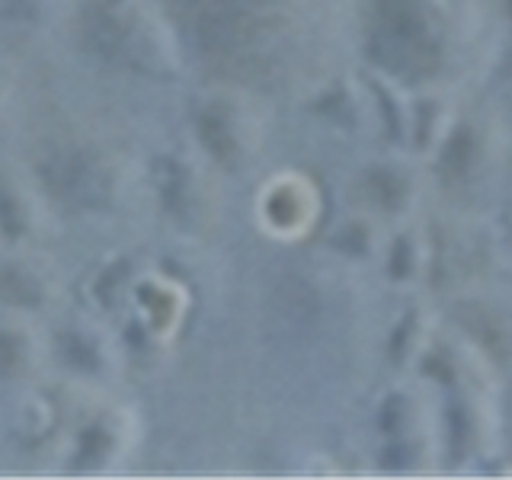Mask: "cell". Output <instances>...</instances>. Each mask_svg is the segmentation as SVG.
I'll return each instance as SVG.
<instances>
[{"mask_svg": "<svg viewBox=\"0 0 512 480\" xmlns=\"http://www.w3.org/2000/svg\"><path fill=\"white\" fill-rule=\"evenodd\" d=\"M368 48L381 68L410 80L432 74L439 64V42L420 0H375Z\"/></svg>", "mask_w": 512, "mask_h": 480, "instance_id": "cell-1", "label": "cell"}, {"mask_svg": "<svg viewBox=\"0 0 512 480\" xmlns=\"http://www.w3.org/2000/svg\"><path fill=\"white\" fill-rule=\"evenodd\" d=\"M208 55H240L260 32L263 0H167Z\"/></svg>", "mask_w": 512, "mask_h": 480, "instance_id": "cell-2", "label": "cell"}, {"mask_svg": "<svg viewBox=\"0 0 512 480\" xmlns=\"http://www.w3.org/2000/svg\"><path fill=\"white\" fill-rule=\"evenodd\" d=\"M368 192H381V205H394V199H397V192H400V186H397V180L391 173H381V170H375L372 176H368Z\"/></svg>", "mask_w": 512, "mask_h": 480, "instance_id": "cell-8", "label": "cell"}, {"mask_svg": "<svg viewBox=\"0 0 512 480\" xmlns=\"http://www.w3.org/2000/svg\"><path fill=\"white\" fill-rule=\"evenodd\" d=\"M87 45L93 48L96 55L103 61H112V64H141L151 58V45H148V36L132 23V16H128L119 4H100L87 13Z\"/></svg>", "mask_w": 512, "mask_h": 480, "instance_id": "cell-3", "label": "cell"}, {"mask_svg": "<svg viewBox=\"0 0 512 480\" xmlns=\"http://www.w3.org/2000/svg\"><path fill=\"white\" fill-rule=\"evenodd\" d=\"M48 189H55L64 202L71 205H100L106 196V173L96 160L84 157L80 151L58 154L45 164Z\"/></svg>", "mask_w": 512, "mask_h": 480, "instance_id": "cell-4", "label": "cell"}, {"mask_svg": "<svg viewBox=\"0 0 512 480\" xmlns=\"http://www.w3.org/2000/svg\"><path fill=\"white\" fill-rule=\"evenodd\" d=\"M276 311H279V317L292 320V324H311V320L317 317L314 288L301 279H285L276 288Z\"/></svg>", "mask_w": 512, "mask_h": 480, "instance_id": "cell-5", "label": "cell"}, {"mask_svg": "<svg viewBox=\"0 0 512 480\" xmlns=\"http://www.w3.org/2000/svg\"><path fill=\"white\" fill-rule=\"evenodd\" d=\"M199 132H202V144L208 151H212L218 160H228L234 157V151H237V144H234V135H231V128H228V119L221 116V112H215V109H208L205 116H202V122H199Z\"/></svg>", "mask_w": 512, "mask_h": 480, "instance_id": "cell-6", "label": "cell"}, {"mask_svg": "<svg viewBox=\"0 0 512 480\" xmlns=\"http://www.w3.org/2000/svg\"><path fill=\"white\" fill-rule=\"evenodd\" d=\"M471 164V135L468 132H458L452 141L445 144V154H442V173L448 180H458L461 173H468Z\"/></svg>", "mask_w": 512, "mask_h": 480, "instance_id": "cell-7", "label": "cell"}]
</instances>
